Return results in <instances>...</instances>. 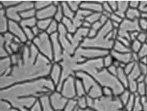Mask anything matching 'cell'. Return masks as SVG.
<instances>
[{
    "label": "cell",
    "instance_id": "cell-1",
    "mask_svg": "<svg viewBox=\"0 0 147 111\" xmlns=\"http://www.w3.org/2000/svg\"><path fill=\"white\" fill-rule=\"evenodd\" d=\"M114 29L111 21L109 20L106 24L103 25L96 36L93 38L86 37L83 41L81 46L83 47H91L104 50L110 51L112 49L115 41L111 38L110 32Z\"/></svg>",
    "mask_w": 147,
    "mask_h": 111
},
{
    "label": "cell",
    "instance_id": "cell-2",
    "mask_svg": "<svg viewBox=\"0 0 147 111\" xmlns=\"http://www.w3.org/2000/svg\"><path fill=\"white\" fill-rule=\"evenodd\" d=\"M75 76L82 81L87 96L94 99H97L103 96L102 87L90 74L83 71H77L75 72Z\"/></svg>",
    "mask_w": 147,
    "mask_h": 111
},
{
    "label": "cell",
    "instance_id": "cell-3",
    "mask_svg": "<svg viewBox=\"0 0 147 111\" xmlns=\"http://www.w3.org/2000/svg\"><path fill=\"white\" fill-rule=\"evenodd\" d=\"M124 107L118 96H102L100 98L95 99L92 108L95 111H120Z\"/></svg>",
    "mask_w": 147,
    "mask_h": 111
},
{
    "label": "cell",
    "instance_id": "cell-4",
    "mask_svg": "<svg viewBox=\"0 0 147 111\" xmlns=\"http://www.w3.org/2000/svg\"><path fill=\"white\" fill-rule=\"evenodd\" d=\"M135 31H140L138 25V20L131 21L127 19H124L120 23V27L118 29V36L129 39V33Z\"/></svg>",
    "mask_w": 147,
    "mask_h": 111
},
{
    "label": "cell",
    "instance_id": "cell-5",
    "mask_svg": "<svg viewBox=\"0 0 147 111\" xmlns=\"http://www.w3.org/2000/svg\"><path fill=\"white\" fill-rule=\"evenodd\" d=\"M61 94L67 99L77 98L76 88H75V76H69L63 82L61 90Z\"/></svg>",
    "mask_w": 147,
    "mask_h": 111
},
{
    "label": "cell",
    "instance_id": "cell-6",
    "mask_svg": "<svg viewBox=\"0 0 147 111\" xmlns=\"http://www.w3.org/2000/svg\"><path fill=\"white\" fill-rule=\"evenodd\" d=\"M57 9V7L55 6L54 4L51 5V6L40 9V10L36 11V18L37 19V20L51 19V17L55 16Z\"/></svg>",
    "mask_w": 147,
    "mask_h": 111
},
{
    "label": "cell",
    "instance_id": "cell-7",
    "mask_svg": "<svg viewBox=\"0 0 147 111\" xmlns=\"http://www.w3.org/2000/svg\"><path fill=\"white\" fill-rule=\"evenodd\" d=\"M80 9H86L92 13H102V5L97 1H82L80 5Z\"/></svg>",
    "mask_w": 147,
    "mask_h": 111
},
{
    "label": "cell",
    "instance_id": "cell-8",
    "mask_svg": "<svg viewBox=\"0 0 147 111\" xmlns=\"http://www.w3.org/2000/svg\"><path fill=\"white\" fill-rule=\"evenodd\" d=\"M110 53L116 60L121 63H124V64H128V63L132 62V52L130 53H119L115 51L113 49L110 51Z\"/></svg>",
    "mask_w": 147,
    "mask_h": 111
},
{
    "label": "cell",
    "instance_id": "cell-9",
    "mask_svg": "<svg viewBox=\"0 0 147 111\" xmlns=\"http://www.w3.org/2000/svg\"><path fill=\"white\" fill-rule=\"evenodd\" d=\"M61 68L59 64H54L52 67L51 70V79L52 80L53 82L54 83L55 86L56 87L58 86L60 82V78L61 77Z\"/></svg>",
    "mask_w": 147,
    "mask_h": 111
},
{
    "label": "cell",
    "instance_id": "cell-10",
    "mask_svg": "<svg viewBox=\"0 0 147 111\" xmlns=\"http://www.w3.org/2000/svg\"><path fill=\"white\" fill-rule=\"evenodd\" d=\"M128 8L129 1H118V9L114 13L122 19H125V14Z\"/></svg>",
    "mask_w": 147,
    "mask_h": 111
},
{
    "label": "cell",
    "instance_id": "cell-11",
    "mask_svg": "<svg viewBox=\"0 0 147 111\" xmlns=\"http://www.w3.org/2000/svg\"><path fill=\"white\" fill-rule=\"evenodd\" d=\"M141 17V11L139 9H132L129 8L126 11L125 14V19H129L131 21L138 20Z\"/></svg>",
    "mask_w": 147,
    "mask_h": 111
},
{
    "label": "cell",
    "instance_id": "cell-12",
    "mask_svg": "<svg viewBox=\"0 0 147 111\" xmlns=\"http://www.w3.org/2000/svg\"><path fill=\"white\" fill-rule=\"evenodd\" d=\"M116 78H118L119 82L122 84V86L126 89L128 84V75L124 72V69L120 68H118V72H117Z\"/></svg>",
    "mask_w": 147,
    "mask_h": 111
},
{
    "label": "cell",
    "instance_id": "cell-13",
    "mask_svg": "<svg viewBox=\"0 0 147 111\" xmlns=\"http://www.w3.org/2000/svg\"><path fill=\"white\" fill-rule=\"evenodd\" d=\"M113 50L119 53H130L131 52L130 47L126 46L118 40H116L114 42V46L112 48Z\"/></svg>",
    "mask_w": 147,
    "mask_h": 111
},
{
    "label": "cell",
    "instance_id": "cell-14",
    "mask_svg": "<svg viewBox=\"0 0 147 111\" xmlns=\"http://www.w3.org/2000/svg\"><path fill=\"white\" fill-rule=\"evenodd\" d=\"M61 7H62L63 14H64L65 17H67V18L70 19H73V18H74L75 13H76L71 10L70 7H69L68 6V5L67 4L66 1L61 2Z\"/></svg>",
    "mask_w": 147,
    "mask_h": 111
},
{
    "label": "cell",
    "instance_id": "cell-15",
    "mask_svg": "<svg viewBox=\"0 0 147 111\" xmlns=\"http://www.w3.org/2000/svg\"><path fill=\"white\" fill-rule=\"evenodd\" d=\"M75 88H76L77 97L83 96L86 95L85 90L83 84L81 79L75 77Z\"/></svg>",
    "mask_w": 147,
    "mask_h": 111
},
{
    "label": "cell",
    "instance_id": "cell-16",
    "mask_svg": "<svg viewBox=\"0 0 147 111\" xmlns=\"http://www.w3.org/2000/svg\"><path fill=\"white\" fill-rule=\"evenodd\" d=\"M141 74L140 68H139L138 63H136L132 69V72L128 75V82H132V81H136V79Z\"/></svg>",
    "mask_w": 147,
    "mask_h": 111
},
{
    "label": "cell",
    "instance_id": "cell-17",
    "mask_svg": "<svg viewBox=\"0 0 147 111\" xmlns=\"http://www.w3.org/2000/svg\"><path fill=\"white\" fill-rule=\"evenodd\" d=\"M131 94H132V93H131L128 89H125L119 96H118L119 100H120V102L122 103L123 107H124L125 105H126V103L128 102V100L130 98Z\"/></svg>",
    "mask_w": 147,
    "mask_h": 111
},
{
    "label": "cell",
    "instance_id": "cell-18",
    "mask_svg": "<svg viewBox=\"0 0 147 111\" xmlns=\"http://www.w3.org/2000/svg\"><path fill=\"white\" fill-rule=\"evenodd\" d=\"M53 21L52 19H40V20L37 21L36 25L42 31H44L45 29H48V27H49V25H50L51 21Z\"/></svg>",
    "mask_w": 147,
    "mask_h": 111
},
{
    "label": "cell",
    "instance_id": "cell-19",
    "mask_svg": "<svg viewBox=\"0 0 147 111\" xmlns=\"http://www.w3.org/2000/svg\"><path fill=\"white\" fill-rule=\"evenodd\" d=\"M146 85L144 82L138 83L137 86L136 92L135 93L136 96L142 97L146 96Z\"/></svg>",
    "mask_w": 147,
    "mask_h": 111
},
{
    "label": "cell",
    "instance_id": "cell-20",
    "mask_svg": "<svg viewBox=\"0 0 147 111\" xmlns=\"http://www.w3.org/2000/svg\"><path fill=\"white\" fill-rule=\"evenodd\" d=\"M77 102V106L79 107L81 110H85V109L88 108L87 104V99H86V95L83 96H79L76 98Z\"/></svg>",
    "mask_w": 147,
    "mask_h": 111
},
{
    "label": "cell",
    "instance_id": "cell-21",
    "mask_svg": "<svg viewBox=\"0 0 147 111\" xmlns=\"http://www.w3.org/2000/svg\"><path fill=\"white\" fill-rule=\"evenodd\" d=\"M101 15H102V13H91L88 17L85 18V20L88 21L89 23H90L92 25L93 23L100 20Z\"/></svg>",
    "mask_w": 147,
    "mask_h": 111
},
{
    "label": "cell",
    "instance_id": "cell-22",
    "mask_svg": "<svg viewBox=\"0 0 147 111\" xmlns=\"http://www.w3.org/2000/svg\"><path fill=\"white\" fill-rule=\"evenodd\" d=\"M135 100H136V95L134 94H132L128 102L124 106V110L125 111H132L133 107L134 106Z\"/></svg>",
    "mask_w": 147,
    "mask_h": 111
},
{
    "label": "cell",
    "instance_id": "cell-23",
    "mask_svg": "<svg viewBox=\"0 0 147 111\" xmlns=\"http://www.w3.org/2000/svg\"><path fill=\"white\" fill-rule=\"evenodd\" d=\"M82 1H66L67 4L70 7L71 10L76 13L80 9V5Z\"/></svg>",
    "mask_w": 147,
    "mask_h": 111
},
{
    "label": "cell",
    "instance_id": "cell-24",
    "mask_svg": "<svg viewBox=\"0 0 147 111\" xmlns=\"http://www.w3.org/2000/svg\"><path fill=\"white\" fill-rule=\"evenodd\" d=\"M77 102L76 98L69 99L67 101L66 106L64 108V111H73L74 108L77 106Z\"/></svg>",
    "mask_w": 147,
    "mask_h": 111
},
{
    "label": "cell",
    "instance_id": "cell-25",
    "mask_svg": "<svg viewBox=\"0 0 147 111\" xmlns=\"http://www.w3.org/2000/svg\"><path fill=\"white\" fill-rule=\"evenodd\" d=\"M58 22L55 19H53V21H51L50 25H49L48 29H47V34L49 35H52L53 33H56V31L58 29Z\"/></svg>",
    "mask_w": 147,
    "mask_h": 111
},
{
    "label": "cell",
    "instance_id": "cell-26",
    "mask_svg": "<svg viewBox=\"0 0 147 111\" xmlns=\"http://www.w3.org/2000/svg\"><path fill=\"white\" fill-rule=\"evenodd\" d=\"M142 43H140L138 40H134L132 41H131V45H130V50L131 52L133 53H138L139 50H140L141 47H142Z\"/></svg>",
    "mask_w": 147,
    "mask_h": 111
},
{
    "label": "cell",
    "instance_id": "cell-27",
    "mask_svg": "<svg viewBox=\"0 0 147 111\" xmlns=\"http://www.w3.org/2000/svg\"><path fill=\"white\" fill-rule=\"evenodd\" d=\"M64 17H64V14H63L62 7H61V5L60 4L58 7H57V11L56 13H55V15L54 16L55 20H56L58 23H61Z\"/></svg>",
    "mask_w": 147,
    "mask_h": 111
},
{
    "label": "cell",
    "instance_id": "cell-28",
    "mask_svg": "<svg viewBox=\"0 0 147 111\" xmlns=\"http://www.w3.org/2000/svg\"><path fill=\"white\" fill-rule=\"evenodd\" d=\"M36 10L34 8L28 9V10L22 11V12L20 13V16L23 18H32L34 15H36Z\"/></svg>",
    "mask_w": 147,
    "mask_h": 111
},
{
    "label": "cell",
    "instance_id": "cell-29",
    "mask_svg": "<svg viewBox=\"0 0 147 111\" xmlns=\"http://www.w3.org/2000/svg\"><path fill=\"white\" fill-rule=\"evenodd\" d=\"M114 59L112 56V55L110 53H108V55H106V56H104L103 58V63H104V66L105 68H108V67L112 66L114 62Z\"/></svg>",
    "mask_w": 147,
    "mask_h": 111
},
{
    "label": "cell",
    "instance_id": "cell-30",
    "mask_svg": "<svg viewBox=\"0 0 147 111\" xmlns=\"http://www.w3.org/2000/svg\"><path fill=\"white\" fill-rule=\"evenodd\" d=\"M132 111H143V105L141 102L140 96H136L135 104Z\"/></svg>",
    "mask_w": 147,
    "mask_h": 111
},
{
    "label": "cell",
    "instance_id": "cell-31",
    "mask_svg": "<svg viewBox=\"0 0 147 111\" xmlns=\"http://www.w3.org/2000/svg\"><path fill=\"white\" fill-rule=\"evenodd\" d=\"M1 32H3V33L6 32L7 29H8V21H7V19L5 18L4 14L2 13V12H1Z\"/></svg>",
    "mask_w": 147,
    "mask_h": 111
},
{
    "label": "cell",
    "instance_id": "cell-32",
    "mask_svg": "<svg viewBox=\"0 0 147 111\" xmlns=\"http://www.w3.org/2000/svg\"><path fill=\"white\" fill-rule=\"evenodd\" d=\"M102 95L106 97H110L114 96V91L110 87L104 86L102 87Z\"/></svg>",
    "mask_w": 147,
    "mask_h": 111
},
{
    "label": "cell",
    "instance_id": "cell-33",
    "mask_svg": "<svg viewBox=\"0 0 147 111\" xmlns=\"http://www.w3.org/2000/svg\"><path fill=\"white\" fill-rule=\"evenodd\" d=\"M137 53H138V57L140 59L142 58H144V57H146L147 56V44H146V43H143L140 49Z\"/></svg>",
    "mask_w": 147,
    "mask_h": 111
},
{
    "label": "cell",
    "instance_id": "cell-34",
    "mask_svg": "<svg viewBox=\"0 0 147 111\" xmlns=\"http://www.w3.org/2000/svg\"><path fill=\"white\" fill-rule=\"evenodd\" d=\"M138 25L140 31H147V19L140 18L138 19Z\"/></svg>",
    "mask_w": 147,
    "mask_h": 111
},
{
    "label": "cell",
    "instance_id": "cell-35",
    "mask_svg": "<svg viewBox=\"0 0 147 111\" xmlns=\"http://www.w3.org/2000/svg\"><path fill=\"white\" fill-rule=\"evenodd\" d=\"M146 37H147V31H139L138 37H137L136 39L143 44V43H145Z\"/></svg>",
    "mask_w": 147,
    "mask_h": 111
},
{
    "label": "cell",
    "instance_id": "cell-36",
    "mask_svg": "<svg viewBox=\"0 0 147 111\" xmlns=\"http://www.w3.org/2000/svg\"><path fill=\"white\" fill-rule=\"evenodd\" d=\"M135 64H136L135 62H129V63H128V64H126V66H125L124 68V71L127 75H128L131 72H132V69L134 68V66Z\"/></svg>",
    "mask_w": 147,
    "mask_h": 111
},
{
    "label": "cell",
    "instance_id": "cell-37",
    "mask_svg": "<svg viewBox=\"0 0 147 111\" xmlns=\"http://www.w3.org/2000/svg\"><path fill=\"white\" fill-rule=\"evenodd\" d=\"M123 19H122V17L118 16V15L116 14V13H115L114 12L112 13V14H111L110 17V20L111 21H114V22H116V23H122Z\"/></svg>",
    "mask_w": 147,
    "mask_h": 111
},
{
    "label": "cell",
    "instance_id": "cell-38",
    "mask_svg": "<svg viewBox=\"0 0 147 111\" xmlns=\"http://www.w3.org/2000/svg\"><path fill=\"white\" fill-rule=\"evenodd\" d=\"M116 40L119 41H120V42L123 43V44L125 45L127 47H130L131 41L129 39H128V38H126V37H124L118 36Z\"/></svg>",
    "mask_w": 147,
    "mask_h": 111
},
{
    "label": "cell",
    "instance_id": "cell-39",
    "mask_svg": "<svg viewBox=\"0 0 147 111\" xmlns=\"http://www.w3.org/2000/svg\"><path fill=\"white\" fill-rule=\"evenodd\" d=\"M102 9H103L102 11H105V12H107L109 13H114L113 12V11L112 10V9H111V7H110V5H109L108 1H104V2L103 3Z\"/></svg>",
    "mask_w": 147,
    "mask_h": 111
},
{
    "label": "cell",
    "instance_id": "cell-40",
    "mask_svg": "<svg viewBox=\"0 0 147 111\" xmlns=\"http://www.w3.org/2000/svg\"><path fill=\"white\" fill-rule=\"evenodd\" d=\"M102 27H103V25L100 23V21H97V22L93 23V24L91 25V28L93 29V30H95V31H97V32H98Z\"/></svg>",
    "mask_w": 147,
    "mask_h": 111
},
{
    "label": "cell",
    "instance_id": "cell-41",
    "mask_svg": "<svg viewBox=\"0 0 147 111\" xmlns=\"http://www.w3.org/2000/svg\"><path fill=\"white\" fill-rule=\"evenodd\" d=\"M108 3L113 12L117 11V9H118V1H108Z\"/></svg>",
    "mask_w": 147,
    "mask_h": 111
},
{
    "label": "cell",
    "instance_id": "cell-42",
    "mask_svg": "<svg viewBox=\"0 0 147 111\" xmlns=\"http://www.w3.org/2000/svg\"><path fill=\"white\" fill-rule=\"evenodd\" d=\"M140 1H129V7L132 9H138Z\"/></svg>",
    "mask_w": 147,
    "mask_h": 111
},
{
    "label": "cell",
    "instance_id": "cell-43",
    "mask_svg": "<svg viewBox=\"0 0 147 111\" xmlns=\"http://www.w3.org/2000/svg\"><path fill=\"white\" fill-rule=\"evenodd\" d=\"M138 66L141 74L143 75H147V64H142V63L138 62Z\"/></svg>",
    "mask_w": 147,
    "mask_h": 111
},
{
    "label": "cell",
    "instance_id": "cell-44",
    "mask_svg": "<svg viewBox=\"0 0 147 111\" xmlns=\"http://www.w3.org/2000/svg\"><path fill=\"white\" fill-rule=\"evenodd\" d=\"M107 70H108V72H110L111 74H112L113 76H116L117 72H118V68H116V66H114V65H112V66L108 67V68H107Z\"/></svg>",
    "mask_w": 147,
    "mask_h": 111
},
{
    "label": "cell",
    "instance_id": "cell-45",
    "mask_svg": "<svg viewBox=\"0 0 147 111\" xmlns=\"http://www.w3.org/2000/svg\"><path fill=\"white\" fill-rule=\"evenodd\" d=\"M86 99H87V106L89 108H92L93 106V104H94V102H95V99L91 98V97L87 96L86 95Z\"/></svg>",
    "mask_w": 147,
    "mask_h": 111
},
{
    "label": "cell",
    "instance_id": "cell-46",
    "mask_svg": "<svg viewBox=\"0 0 147 111\" xmlns=\"http://www.w3.org/2000/svg\"><path fill=\"white\" fill-rule=\"evenodd\" d=\"M138 33H139V31H132V32H130V33H129V39H130V40L131 41L136 40V39H137V37H138Z\"/></svg>",
    "mask_w": 147,
    "mask_h": 111
},
{
    "label": "cell",
    "instance_id": "cell-47",
    "mask_svg": "<svg viewBox=\"0 0 147 111\" xmlns=\"http://www.w3.org/2000/svg\"><path fill=\"white\" fill-rule=\"evenodd\" d=\"M81 27H83V28H85V29H90L91 27V24L90 23H89L88 21L85 20L83 22L82 25H81Z\"/></svg>",
    "mask_w": 147,
    "mask_h": 111
},
{
    "label": "cell",
    "instance_id": "cell-48",
    "mask_svg": "<svg viewBox=\"0 0 147 111\" xmlns=\"http://www.w3.org/2000/svg\"><path fill=\"white\" fill-rule=\"evenodd\" d=\"M145 76L146 75H143L141 74L140 76H139L138 78L136 79V82L137 83H142V82H144V78H145Z\"/></svg>",
    "mask_w": 147,
    "mask_h": 111
},
{
    "label": "cell",
    "instance_id": "cell-49",
    "mask_svg": "<svg viewBox=\"0 0 147 111\" xmlns=\"http://www.w3.org/2000/svg\"><path fill=\"white\" fill-rule=\"evenodd\" d=\"M139 62L142 63V64H147V56L146 57H144V58H142L140 59V61Z\"/></svg>",
    "mask_w": 147,
    "mask_h": 111
},
{
    "label": "cell",
    "instance_id": "cell-50",
    "mask_svg": "<svg viewBox=\"0 0 147 111\" xmlns=\"http://www.w3.org/2000/svg\"><path fill=\"white\" fill-rule=\"evenodd\" d=\"M140 18L147 19V12H145V11H141Z\"/></svg>",
    "mask_w": 147,
    "mask_h": 111
},
{
    "label": "cell",
    "instance_id": "cell-51",
    "mask_svg": "<svg viewBox=\"0 0 147 111\" xmlns=\"http://www.w3.org/2000/svg\"><path fill=\"white\" fill-rule=\"evenodd\" d=\"M80 111H95V110H93V108H88L85 109V110H80Z\"/></svg>",
    "mask_w": 147,
    "mask_h": 111
},
{
    "label": "cell",
    "instance_id": "cell-52",
    "mask_svg": "<svg viewBox=\"0 0 147 111\" xmlns=\"http://www.w3.org/2000/svg\"><path fill=\"white\" fill-rule=\"evenodd\" d=\"M144 83L147 86V75H146V76H145V78H144Z\"/></svg>",
    "mask_w": 147,
    "mask_h": 111
},
{
    "label": "cell",
    "instance_id": "cell-53",
    "mask_svg": "<svg viewBox=\"0 0 147 111\" xmlns=\"http://www.w3.org/2000/svg\"><path fill=\"white\" fill-rule=\"evenodd\" d=\"M142 11H145V12H147V6L145 7V8L143 9V10Z\"/></svg>",
    "mask_w": 147,
    "mask_h": 111
},
{
    "label": "cell",
    "instance_id": "cell-54",
    "mask_svg": "<svg viewBox=\"0 0 147 111\" xmlns=\"http://www.w3.org/2000/svg\"><path fill=\"white\" fill-rule=\"evenodd\" d=\"M146 96L147 97V86H146Z\"/></svg>",
    "mask_w": 147,
    "mask_h": 111
},
{
    "label": "cell",
    "instance_id": "cell-55",
    "mask_svg": "<svg viewBox=\"0 0 147 111\" xmlns=\"http://www.w3.org/2000/svg\"><path fill=\"white\" fill-rule=\"evenodd\" d=\"M145 43H146V44H147V37H146V41H145Z\"/></svg>",
    "mask_w": 147,
    "mask_h": 111
},
{
    "label": "cell",
    "instance_id": "cell-56",
    "mask_svg": "<svg viewBox=\"0 0 147 111\" xmlns=\"http://www.w3.org/2000/svg\"><path fill=\"white\" fill-rule=\"evenodd\" d=\"M120 111H125V110H124V108H123V109H122V110H121Z\"/></svg>",
    "mask_w": 147,
    "mask_h": 111
}]
</instances>
